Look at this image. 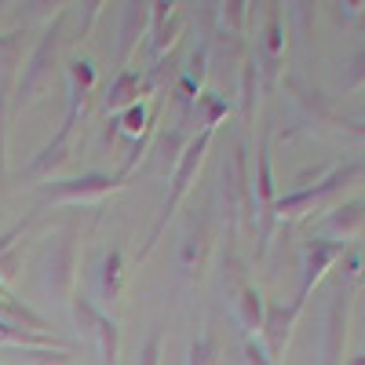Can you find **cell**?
Masks as SVG:
<instances>
[{
  "mask_svg": "<svg viewBox=\"0 0 365 365\" xmlns=\"http://www.w3.org/2000/svg\"><path fill=\"white\" fill-rule=\"evenodd\" d=\"M351 128H354V132H361V135H365V125H361V120H351Z\"/></svg>",
  "mask_w": 365,
  "mask_h": 365,
  "instance_id": "ac0fdd59",
  "label": "cell"
},
{
  "mask_svg": "<svg viewBox=\"0 0 365 365\" xmlns=\"http://www.w3.org/2000/svg\"><path fill=\"white\" fill-rule=\"evenodd\" d=\"M299 307H303V299H296L289 311H285V307H274V311H270V318H267V340H270V354H274V358H278V354L285 351L289 329H292V322H296Z\"/></svg>",
  "mask_w": 365,
  "mask_h": 365,
  "instance_id": "5b68a950",
  "label": "cell"
},
{
  "mask_svg": "<svg viewBox=\"0 0 365 365\" xmlns=\"http://www.w3.org/2000/svg\"><path fill=\"white\" fill-rule=\"evenodd\" d=\"M73 263H77V245H73V230H66L51 245L48 263H44L48 267L44 270V285L55 296H70V289H73Z\"/></svg>",
  "mask_w": 365,
  "mask_h": 365,
  "instance_id": "3957f363",
  "label": "cell"
},
{
  "mask_svg": "<svg viewBox=\"0 0 365 365\" xmlns=\"http://www.w3.org/2000/svg\"><path fill=\"white\" fill-rule=\"evenodd\" d=\"M139 125H143V110L132 106V110H128V120H125V128H128V132H139Z\"/></svg>",
  "mask_w": 365,
  "mask_h": 365,
  "instance_id": "2e32d148",
  "label": "cell"
},
{
  "mask_svg": "<svg viewBox=\"0 0 365 365\" xmlns=\"http://www.w3.org/2000/svg\"><path fill=\"white\" fill-rule=\"evenodd\" d=\"M208 139H212V128H205L190 146H187V154H182V161H179V168H175V179H172V194H168V201H165V212H161V220H158V227L150 230V241L143 245V252L139 256H146L150 249H154V241L161 237V230H165V223H168V216L175 212V205L182 201V194H187V187H190V179L197 175V165H201V158H205V146H208Z\"/></svg>",
  "mask_w": 365,
  "mask_h": 365,
  "instance_id": "6da1fadb",
  "label": "cell"
},
{
  "mask_svg": "<svg viewBox=\"0 0 365 365\" xmlns=\"http://www.w3.org/2000/svg\"><path fill=\"white\" fill-rule=\"evenodd\" d=\"M73 314H77V325L88 332V336H91V332H96V325H99V314L96 311H91V303L84 299V296H77V303H73Z\"/></svg>",
  "mask_w": 365,
  "mask_h": 365,
  "instance_id": "8fae6325",
  "label": "cell"
},
{
  "mask_svg": "<svg viewBox=\"0 0 365 365\" xmlns=\"http://www.w3.org/2000/svg\"><path fill=\"white\" fill-rule=\"evenodd\" d=\"M55 51H58V22L44 34V41L37 44V51L29 55V63L22 70V84H19V99L29 103L37 99L41 91L51 84V73H55Z\"/></svg>",
  "mask_w": 365,
  "mask_h": 365,
  "instance_id": "7a4b0ae2",
  "label": "cell"
},
{
  "mask_svg": "<svg viewBox=\"0 0 365 365\" xmlns=\"http://www.w3.org/2000/svg\"><path fill=\"white\" fill-rule=\"evenodd\" d=\"M96 332H99V340H103V361L106 365H117V325L106 322V318H99Z\"/></svg>",
  "mask_w": 365,
  "mask_h": 365,
  "instance_id": "30bf717a",
  "label": "cell"
},
{
  "mask_svg": "<svg viewBox=\"0 0 365 365\" xmlns=\"http://www.w3.org/2000/svg\"><path fill=\"white\" fill-rule=\"evenodd\" d=\"M361 220H365V208L361 205H351V208H340V216H332V227H340L344 234H351Z\"/></svg>",
  "mask_w": 365,
  "mask_h": 365,
  "instance_id": "4fadbf2b",
  "label": "cell"
},
{
  "mask_svg": "<svg viewBox=\"0 0 365 365\" xmlns=\"http://www.w3.org/2000/svg\"><path fill=\"white\" fill-rule=\"evenodd\" d=\"M135 96H139V73H132V70H125L117 81H113V88H110V96H106V110H125V106H132L135 103Z\"/></svg>",
  "mask_w": 365,
  "mask_h": 365,
  "instance_id": "52a82bcc",
  "label": "cell"
},
{
  "mask_svg": "<svg viewBox=\"0 0 365 365\" xmlns=\"http://www.w3.org/2000/svg\"><path fill=\"white\" fill-rule=\"evenodd\" d=\"M110 190H117V179L88 172V175L63 179V182H55V187H48V197H55V201H96V197H106Z\"/></svg>",
  "mask_w": 365,
  "mask_h": 365,
  "instance_id": "277c9868",
  "label": "cell"
},
{
  "mask_svg": "<svg viewBox=\"0 0 365 365\" xmlns=\"http://www.w3.org/2000/svg\"><path fill=\"white\" fill-rule=\"evenodd\" d=\"M241 322H245V329H259L263 325V296L256 289L241 292Z\"/></svg>",
  "mask_w": 365,
  "mask_h": 365,
  "instance_id": "ba28073f",
  "label": "cell"
},
{
  "mask_svg": "<svg viewBox=\"0 0 365 365\" xmlns=\"http://www.w3.org/2000/svg\"><path fill=\"white\" fill-rule=\"evenodd\" d=\"M336 256H344V245H325V241H314L311 252H307V267H303L307 274H303V292H299V299L311 292V285L322 278V270L336 259Z\"/></svg>",
  "mask_w": 365,
  "mask_h": 365,
  "instance_id": "8992f818",
  "label": "cell"
},
{
  "mask_svg": "<svg viewBox=\"0 0 365 365\" xmlns=\"http://www.w3.org/2000/svg\"><path fill=\"white\" fill-rule=\"evenodd\" d=\"M120 249H110V256H106V263H103V289H106V299H113L117 292H120Z\"/></svg>",
  "mask_w": 365,
  "mask_h": 365,
  "instance_id": "9c48e42d",
  "label": "cell"
},
{
  "mask_svg": "<svg viewBox=\"0 0 365 365\" xmlns=\"http://www.w3.org/2000/svg\"><path fill=\"white\" fill-rule=\"evenodd\" d=\"M259 197H263V205H270V161H267V150H259Z\"/></svg>",
  "mask_w": 365,
  "mask_h": 365,
  "instance_id": "5bb4252c",
  "label": "cell"
},
{
  "mask_svg": "<svg viewBox=\"0 0 365 365\" xmlns=\"http://www.w3.org/2000/svg\"><path fill=\"white\" fill-rule=\"evenodd\" d=\"M190 365H216V340L205 336L190 347Z\"/></svg>",
  "mask_w": 365,
  "mask_h": 365,
  "instance_id": "7c38bea8",
  "label": "cell"
},
{
  "mask_svg": "<svg viewBox=\"0 0 365 365\" xmlns=\"http://www.w3.org/2000/svg\"><path fill=\"white\" fill-rule=\"evenodd\" d=\"M245 354H249V365H270V361H267V354H263V351H256V344H249V347H245Z\"/></svg>",
  "mask_w": 365,
  "mask_h": 365,
  "instance_id": "e0dca14e",
  "label": "cell"
},
{
  "mask_svg": "<svg viewBox=\"0 0 365 365\" xmlns=\"http://www.w3.org/2000/svg\"><path fill=\"white\" fill-rule=\"evenodd\" d=\"M161 361V332H154V336L146 340V351L139 358V365H158Z\"/></svg>",
  "mask_w": 365,
  "mask_h": 365,
  "instance_id": "9a60e30c",
  "label": "cell"
},
{
  "mask_svg": "<svg viewBox=\"0 0 365 365\" xmlns=\"http://www.w3.org/2000/svg\"><path fill=\"white\" fill-rule=\"evenodd\" d=\"M354 365H365V354H361V358H354Z\"/></svg>",
  "mask_w": 365,
  "mask_h": 365,
  "instance_id": "d6986e66",
  "label": "cell"
}]
</instances>
